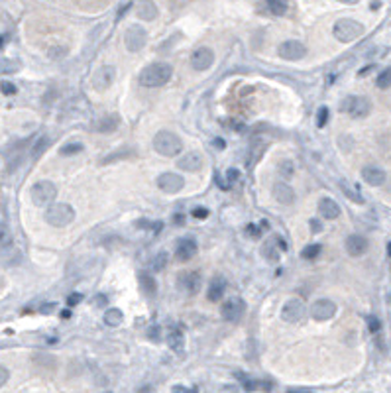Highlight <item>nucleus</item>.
<instances>
[{
    "label": "nucleus",
    "instance_id": "obj_1",
    "mask_svg": "<svg viewBox=\"0 0 391 393\" xmlns=\"http://www.w3.org/2000/svg\"><path fill=\"white\" fill-rule=\"evenodd\" d=\"M171 77H173V67L169 63H152L142 69L138 81L142 87L156 89V87H163Z\"/></svg>",
    "mask_w": 391,
    "mask_h": 393
},
{
    "label": "nucleus",
    "instance_id": "obj_2",
    "mask_svg": "<svg viewBox=\"0 0 391 393\" xmlns=\"http://www.w3.org/2000/svg\"><path fill=\"white\" fill-rule=\"evenodd\" d=\"M154 150L160 154V156H165V158H175L181 154L183 150V142L177 134L169 130H162L156 134L154 138Z\"/></svg>",
    "mask_w": 391,
    "mask_h": 393
},
{
    "label": "nucleus",
    "instance_id": "obj_3",
    "mask_svg": "<svg viewBox=\"0 0 391 393\" xmlns=\"http://www.w3.org/2000/svg\"><path fill=\"white\" fill-rule=\"evenodd\" d=\"M75 220V210L71 204L67 202H51V206L45 210V222L49 226H55V228H63L67 224H71Z\"/></svg>",
    "mask_w": 391,
    "mask_h": 393
},
{
    "label": "nucleus",
    "instance_id": "obj_4",
    "mask_svg": "<svg viewBox=\"0 0 391 393\" xmlns=\"http://www.w3.org/2000/svg\"><path fill=\"white\" fill-rule=\"evenodd\" d=\"M332 33H334V37L338 41L350 43V41L358 39L360 35H364V26L360 22H356V20H352V18H342V20H338L334 24Z\"/></svg>",
    "mask_w": 391,
    "mask_h": 393
},
{
    "label": "nucleus",
    "instance_id": "obj_5",
    "mask_svg": "<svg viewBox=\"0 0 391 393\" xmlns=\"http://www.w3.org/2000/svg\"><path fill=\"white\" fill-rule=\"evenodd\" d=\"M342 112H346L348 116L352 118H364L372 112V102L368 97H358V95H352V97H346L340 104Z\"/></svg>",
    "mask_w": 391,
    "mask_h": 393
},
{
    "label": "nucleus",
    "instance_id": "obj_6",
    "mask_svg": "<svg viewBox=\"0 0 391 393\" xmlns=\"http://www.w3.org/2000/svg\"><path fill=\"white\" fill-rule=\"evenodd\" d=\"M57 196V187L51 181H37L32 187V200L35 206H49Z\"/></svg>",
    "mask_w": 391,
    "mask_h": 393
},
{
    "label": "nucleus",
    "instance_id": "obj_7",
    "mask_svg": "<svg viewBox=\"0 0 391 393\" xmlns=\"http://www.w3.org/2000/svg\"><path fill=\"white\" fill-rule=\"evenodd\" d=\"M277 53L285 61H299L307 55V47L297 39H287L277 47Z\"/></svg>",
    "mask_w": 391,
    "mask_h": 393
},
{
    "label": "nucleus",
    "instance_id": "obj_8",
    "mask_svg": "<svg viewBox=\"0 0 391 393\" xmlns=\"http://www.w3.org/2000/svg\"><path fill=\"white\" fill-rule=\"evenodd\" d=\"M146 41H148V33L144 28H140V26H130L126 33H124V45H126V49L128 51H140L144 45H146Z\"/></svg>",
    "mask_w": 391,
    "mask_h": 393
},
{
    "label": "nucleus",
    "instance_id": "obj_9",
    "mask_svg": "<svg viewBox=\"0 0 391 393\" xmlns=\"http://www.w3.org/2000/svg\"><path fill=\"white\" fill-rule=\"evenodd\" d=\"M311 315L315 321H330L336 315V305L330 299H319L311 307Z\"/></svg>",
    "mask_w": 391,
    "mask_h": 393
},
{
    "label": "nucleus",
    "instance_id": "obj_10",
    "mask_svg": "<svg viewBox=\"0 0 391 393\" xmlns=\"http://www.w3.org/2000/svg\"><path fill=\"white\" fill-rule=\"evenodd\" d=\"M303 317H305V305L299 299H289L283 305V309H281V319L285 323H291L293 325V323H299Z\"/></svg>",
    "mask_w": 391,
    "mask_h": 393
},
{
    "label": "nucleus",
    "instance_id": "obj_11",
    "mask_svg": "<svg viewBox=\"0 0 391 393\" xmlns=\"http://www.w3.org/2000/svg\"><path fill=\"white\" fill-rule=\"evenodd\" d=\"M244 309H246L244 301H242L240 297H232V299H228V301L222 305V309H220V315H222V319H224V321L236 323V321H238V319L244 315Z\"/></svg>",
    "mask_w": 391,
    "mask_h": 393
},
{
    "label": "nucleus",
    "instance_id": "obj_12",
    "mask_svg": "<svg viewBox=\"0 0 391 393\" xmlns=\"http://www.w3.org/2000/svg\"><path fill=\"white\" fill-rule=\"evenodd\" d=\"M158 187L162 191H165V193H177V191H181L185 187V179L181 175H177V173L167 171V173H162L158 177Z\"/></svg>",
    "mask_w": 391,
    "mask_h": 393
},
{
    "label": "nucleus",
    "instance_id": "obj_13",
    "mask_svg": "<svg viewBox=\"0 0 391 393\" xmlns=\"http://www.w3.org/2000/svg\"><path fill=\"white\" fill-rule=\"evenodd\" d=\"M177 287H179V291H183V293L195 295L196 291H198V287H200V275H198L196 271H183V273H179V277H177Z\"/></svg>",
    "mask_w": 391,
    "mask_h": 393
},
{
    "label": "nucleus",
    "instance_id": "obj_14",
    "mask_svg": "<svg viewBox=\"0 0 391 393\" xmlns=\"http://www.w3.org/2000/svg\"><path fill=\"white\" fill-rule=\"evenodd\" d=\"M114 77H116V69L112 65L100 67L97 73H95V77H93V87L97 89L98 93H102V91H106L114 83Z\"/></svg>",
    "mask_w": 391,
    "mask_h": 393
},
{
    "label": "nucleus",
    "instance_id": "obj_15",
    "mask_svg": "<svg viewBox=\"0 0 391 393\" xmlns=\"http://www.w3.org/2000/svg\"><path fill=\"white\" fill-rule=\"evenodd\" d=\"M212 63H214V53L210 47H198L191 55V67L195 71H206Z\"/></svg>",
    "mask_w": 391,
    "mask_h": 393
},
{
    "label": "nucleus",
    "instance_id": "obj_16",
    "mask_svg": "<svg viewBox=\"0 0 391 393\" xmlns=\"http://www.w3.org/2000/svg\"><path fill=\"white\" fill-rule=\"evenodd\" d=\"M386 171L382 169V167H376V165H368V167H364L362 169V179L368 183V185H372V187H380V185H384L386 183Z\"/></svg>",
    "mask_w": 391,
    "mask_h": 393
},
{
    "label": "nucleus",
    "instance_id": "obj_17",
    "mask_svg": "<svg viewBox=\"0 0 391 393\" xmlns=\"http://www.w3.org/2000/svg\"><path fill=\"white\" fill-rule=\"evenodd\" d=\"M177 167L181 171H187V173H195L202 167V158L200 154L196 152H189V154H183L179 160H177Z\"/></svg>",
    "mask_w": 391,
    "mask_h": 393
},
{
    "label": "nucleus",
    "instance_id": "obj_18",
    "mask_svg": "<svg viewBox=\"0 0 391 393\" xmlns=\"http://www.w3.org/2000/svg\"><path fill=\"white\" fill-rule=\"evenodd\" d=\"M366 250H368V240H366L364 236H360V234H350V236L346 238V252H348L350 256H354V258L364 256Z\"/></svg>",
    "mask_w": 391,
    "mask_h": 393
},
{
    "label": "nucleus",
    "instance_id": "obj_19",
    "mask_svg": "<svg viewBox=\"0 0 391 393\" xmlns=\"http://www.w3.org/2000/svg\"><path fill=\"white\" fill-rule=\"evenodd\" d=\"M319 212H321V216L325 220H334V218L340 216V206H338V202L334 198L325 196V198L319 200Z\"/></svg>",
    "mask_w": 391,
    "mask_h": 393
},
{
    "label": "nucleus",
    "instance_id": "obj_20",
    "mask_svg": "<svg viewBox=\"0 0 391 393\" xmlns=\"http://www.w3.org/2000/svg\"><path fill=\"white\" fill-rule=\"evenodd\" d=\"M175 254H177V260L179 262H189L196 254V242L193 238H183L177 244V252Z\"/></svg>",
    "mask_w": 391,
    "mask_h": 393
},
{
    "label": "nucleus",
    "instance_id": "obj_21",
    "mask_svg": "<svg viewBox=\"0 0 391 393\" xmlns=\"http://www.w3.org/2000/svg\"><path fill=\"white\" fill-rule=\"evenodd\" d=\"M136 14L140 20L144 22H152L158 18V6L152 2V0H140L138 6H136Z\"/></svg>",
    "mask_w": 391,
    "mask_h": 393
},
{
    "label": "nucleus",
    "instance_id": "obj_22",
    "mask_svg": "<svg viewBox=\"0 0 391 393\" xmlns=\"http://www.w3.org/2000/svg\"><path fill=\"white\" fill-rule=\"evenodd\" d=\"M224 293H226V279L222 275H216L208 285V293H206L208 301H220Z\"/></svg>",
    "mask_w": 391,
    "mask_h": 393
},
{
    "label": "nucleus",
    "instance_id": "obj_23",
    "mask_svg": "<svg viewBox=\"0 0 391 393\" xmlns=\"http://www.w3.org/2000/svg\"><path fill=\"white\" fill-rule=\"evenodd\" d=\"M273 196L277 198V202L281 204H293L295 202V191L287 183H277L273 187Z\"/></svg>",
    "mask_w": 391,
    "mask_h": 393
},
{
    "label": "nucleus",
    "instance_id": "obj_24",
    "mask_svg": "<svg viewBox=\"0 0 391 393\" xmlns=\"http://www.w3.org/2000/svg\"><path fill=\"white\" fill-rule=\"evenodd\" d=\"M118 124H120V118L116 114H106L95 124V130L100 132V134H110V132H114L118 128Z\"/></svg>",
    "mask_w": 391,
    "mask_h": 393
},
{
    "label": "nucleus",
    "instance_id": "obj_25",
    "mask_svg": "<svg viewBox=\"0 0 391 393\" xmlns=\"http://www.w3.org/2000/svg\"><path fill=\"white\" fill-rule=\"evenodd\" d=\"M167 344L173 352H183V346H185V336L179 328H169L167 330Z\"/></svg>",
    "mask_w": 391,
    "mask_h": 393
},
{
    "label": "nucleus",
    "instance_id": "obj_26",
    "mask_svg": "<svg viewBox=\"0 0 391 393\" xmlns=\"http://www.w3.org/2000/svg\"><path fill=\"white\" fill-rule=\"evenodd\" d=\"M340 191L344 193V196H348L352 202H358V204H364V196L360 193V189L356 185H352L350 181H340Z\"/></svg>",
    "mask_w": 391,
    "mask_h": 393
},
{
    "label": "nucleus",
    "instance_id": "obj_27",
    "mask_svg": "<svg viewBox=\"0 0 391 393\" xmlns=\"http://www.w3.org/2000/svg\"><path fill=\"white\" fill-rule=\"evenodd\" d=\"M277 244H279V240H267L265 244H263V250H261V254H263V258L267 260V262L275 263L279 262V248H277Z\"/></svg>",
    "mask_w": 391,
    "mask_h": 393
},
{
    "label": "nucleus",
    "instance_id": "obj_28",
    "mask_svg": "<svg viewBox=\"0 0 391 393\" xmlns=\"http://www.w3.org/2000/svg\"><path fill=\"white\" fill-rule=\"evenodd\" d=\"M122 321H124V315H122L120 309H108V311H104V325H108V327H120Z\"/></svg>",
    "mask_w": 391,
    "mask_h": 393
},
{
    "label": "nucleus",
    "instance_id": "obj_29",
    "mask_svg": "<svg viewBox=\"0 0 391 393\" xmlns=\"http://www.w3.org/2000/svg\"><path fill=\"white\" fill-rule=\"evenodd\" d=\"M265 4L269 8V12L275 16H283L289 10V0H265Z\"/></svg>",
    "mask_w": 391,
    "mask_h": 393
},
{
    "label": "nucleus",
    "instance_id": "obj_30",
    "mask_svg": "<svg viewBox=\"0 0 391 393\" xmlns=\"http://www.w3.org/2000/svg\"><path fill=\"white\" fill-rule=\"evenodd\" d=\"M140 285H142V291L146 295H156V291H158L156 279L150 273H140Z\"/></svg>",
    "mask_w": 391,
    "mask_h": 393
},
{
    "label": "nucleus",
    "instance_id": "obj_31",
    "mask_svg": "<svg viewBox=\"0 0 391 393\" xmlns=\"http://www.w3.org/2000/svg\"><path fill=\"white\" fill-rule=\"evenodd\" d=\"M376 87H378V89H382V91L390 89L391 87V67L384 69V71L378 75V79H376Z\"/></svg>",
    "mask_w": 391,
    "mask_h": 393
},
{
    "label": "nucleus",
    "instance_id": "obj_32",
    "mask_svg": "<svg viewBox=\"0 0 391 393\" xmlns=\"http://www.w3.org/2000/svg\"><path fill=\"white\" fill-rule=\"evenodd\" d=\"M277 171H279V175L283 177V179H291L295 173V165L293 162H289V160H281L279 164H277Z\"/></svg>",
    "mask_w": 391,
    "mask_h": 393
},
{
    "label": "nucleus",
    "instance_id": "obj_33",
    "mask_svg": "<svg viewBox=\"0 0 391 393\" xmlns=\"http://www.w3.org/2000/svg\"><path fill=\"white\" fill-rule=\"evenodd\" d=\"M321 252H323V246H321V244H311V246H307V248L301 252V256H303L305 260H315Z\"/></svg>",
    "mask_w": 391,
    "mask_h": 393
},
{
    "label": "nucleus",
    "instance_id": "obj_34",
    "mask_svg": "<svg viewBox=\"0 0 391 393\" xmlns=\"http://www.w3.org/2000/svg\"><path fill=\"white\" fill-rule=\"evenodd\" d=\"M167 265V252H158L156 258L152 260V271H162Z\"/></svg>",
    "mask_w": 391,
    "mask_h": 393
},
{
    "label": "nucleus",
    "instance_id": "obj_35",
    "mask_svg": "<svg viewBox=\"0 0 391 393\" xmlns=\"http://www.w3.org/2000/svg\"><path fill=\"white\" fill-rule=\"evenodd\" d=\"M83 150V144L79 142H69L61 148V156H71V154H79Z\"/></svg>",
    "mask_w": 391,
    "mask_h": 393
},
{
    "label": "nucleus",
    "instance_id": "obj_36",
    "mask_svg": "<svg viewBox=\"0 0 391 393\" xmlns=\"http://www.w3.org/2000/svg\"><path fill=\"white\" fill-rule=\"evenodd\" d=\"M47 148H49V140H47V138H39V140H37V144H35V148H33L32 156L33 158H39Z\"/></svg>",
    "mask_w": 391,
    "mask_h": 393
},
{
    "label": "nucleus",
    "instance_id": "obj_37",
    "mask_svg": "<svg viewBox=\"0 0 391 393\" xmlns=\"http://www.w3.org/2000/svg\"><path fill=\"white\" fill-rule=\"evenodd\" d=\"M326 122H328V108H326V106H321L319 112H317V126H319V128H325Z\"/></svg>",
    "mask_w": 391,
    "mask_h": 393
},
{
    "label": "nucleus",
    "instance_id": "obj_38",
    "mask_svg": "<svg viewBox=\"0 0 391 393\" xmlns=\"http://www.w3.org/2000/svg\"><path fill=\"white\" fill-rule=\"evenodd\" d=\"M136 226H138V228H146V230H160L162 228V222H156V224H154L152 220H138Z\"/></svg>",
    "mask_w": 391,
    "mask_h": 393
},
{
    "label": "nucleus",
    "instance_id": "obj_39",
    "mask_svg": "<svg viewBox=\"0 0 391 393\" xmlns=\"http://www.w3.org/2000/svg\"><path fill=\"white\" fill-rule=\"evenodd\" d=\"M8 242H10V232L4 222H0V244H8Z\"/></svg>",
    "mask_w": 391,
    "mask_h": 393
},
{
    "label": "nucleus",
    "instance_id": "obj_40",
    "mask_svg": "<svg viewBox=\"0 0 391 393\" xmlns=\"http://www.w3.org/2000/svg\"><path fill=\"white\" fill-rule=\"evenodd\" d=\"M368 327H370V332H380L382 323H380L376 317H370V319H368Z\"/></svg>",
    "mask_w": 391,
    "mask_h": 393
},
{
    "label": "nucleus",
    "instance_id": "obj_41",
    "mask_svg": "<svg viewBox=\"0 0 391 393\" xmlns=\"http://www.w3.org/2000/svg\"><path fill=\"white\" fill-rule=\"evenodd\" d=\"M0 91H2L4 95H14V93H16V87H14L12 83H8V81H4V83L0 85Z\"/></svg>",
    "mask_w": 391,
    "mask_h": 393
},
{
    "label": "nucleus",
    "instance_id": "obj_42",
    "mask_svg": "<svg viewBox=\"0 0 391 393\" xmlns=\"http://www.w3.org/2000/svg\"><path fill=\"white\" fill-rule=\"evenodd\" d=\"M8 378H10V374H8V370L4 368V366H0V388L8 382Z\"/></svg>",
    "mask_w": 391,
    "mask_h": 393
},
{
    "label": "nucleus",
    "instance_id": "obj_43",
    "mask_svg": "<svg viewBox=\"0 0 391 393\" xmlns=\"http://www.w3.org/2000/svg\"><path fill=\"white\" fill-rule=\"evenodd\" d=\"M193 216H195V218H206V216H208V210H206V208H195V210H193Z\"/></svg>",
    "mask_w": 391,
    "mask_h": 393
},
{
    "label": "nucleus",
    "instance_id": "obj_44",
    "mask_svg": "<svg viewBox=\"0 0 391 393\" xmlns=\"http://www.w3.org/2000/svg\"><path fill=\"white\" fill-rule=\"evenodd\" d=\"M77 303H81V295H79V293L69 295V299H67V305H69V307H73V305H77Z\"/></svg>",
    "mask_w": 391,
    "mask_h": 393
},
{
    "label": "nucleus",
    "instance_id": "obj_45",
    "mask_svg": "<svg viewBox=\"0 0 391 393\" xmlns=\"http://www.w3.org/2000/svg\"><path fill=\"white\" fill-rule=\"evenodd\" d=\"M226 177H228L230 183H232V181H236V177H238V171H236V169H228V171H226Z\"/></svg>",
    "mask_w": 391,
    "mask_h": 393
},
{
    "label": "nucleus",
    "instance_id": "obj_46",
    "mask_svg": "<svg viewBox=\"0 0 391 393\" xmlns=\"http://www.w3.org/2000/svg\"><path fill=\"white\" fill-rule=\"evenodd\" d=\"M173 392H183V393H193L195 390H189V388H185V386H175L173 388Z\"/></svg>",
    "mask_w": 391,
    "mask_h": 393
},
{
    "label": "nucleus",
    "instance_id": "obj_47",
    "mask_svg": "<svg viewBox=\"0 0 391 393\" xmlns=\"http://www.w3.org/2000/svg\"><path fill=\"white\" fill-rule=\"evenodd\" d=\"M95 301H97V303H95L97 307H102V305H106V297H104V295H97V299H95Z\"/></svg>",
    "mask_w": 391,
    "mask_h": 393
},
{
    "label": "nucleus",
    "instance_id": "obj_48",
    "mask_svg": "<svg viewBox=\"0 0 391 393\" xmlns=\"http://www.w3.org/2000/svg\"><path fill=\"white\" fill-rule=\"evenodd\" d=\"M311 226H313V230H315V232H319V230H321V224H319V220H311Z\"/></svg>",
    "mask_w": 391,
    "mask_h": 393
},
{
    "label": "nucleus",
    "instance_id": "obj_49",
    "mask_svg": "<svg viewBox=\"0 0 391 393\" xmlns=\"http://www.w3.org/2000/svg\"><path fill=\"white\" fill-rule=\"evenodd\" d=\"M183 222H185V216L177 214V216H175V224H183Z\"/></svg>",
    "mask_w": 391,
    "mask_h": 393
},
{
    "label": "nucleus",
    "instance_id": "obj_50",
    "mask_svg": "<svg viewBox=\"0 0 391 393\" xmlns=\"http://www.w3.org/2000/svg\"><path fill=\"white\" fill-rule=\"evenodd\" d=\"M214 144H216V148H220V150H222V148H224V142H222V140H220V138H218V140H216V142H214Z\"/></svg>",
    "mask_w": 391,
    "mask_h": 393
},
{
    "label": "nucleus",
    "instance_id": "obj_51",
    "mask_svg": "<svg viewBox=\"0 0 391 393\" xmlns=\"http://www.w3.org/2000/svg\"><path fill=\"white\" fill-rule=\"evenodd\" d=\"M340 2H344V4H356L358 0H340Z\"/></svg>",
    "mask_w": 391,
    "mask_h": 393
},
{
    "label": "nucleus",
    "instance_id": "obj_52",
    "mask_svg": "<svg viewBox=\"0 0 391 393\" xmlns=\"http://www.w3.org/2000/svg\"><path fill=\"white\" fill-rule=\"evenodd\" d=\"M388 254H390V256H391V242H390V244H388Z\"/></svg>",
    "mask_w": 391,
    "mask_h": 393
}]
</instances>
